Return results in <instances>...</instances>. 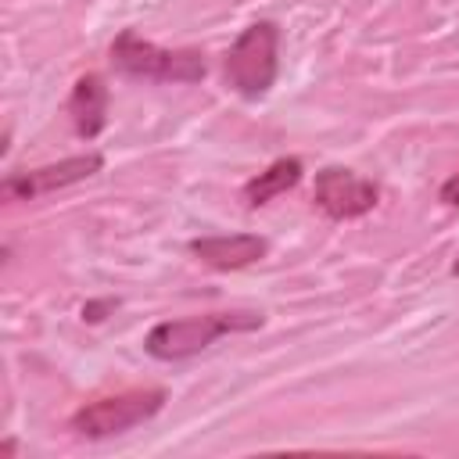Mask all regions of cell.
Segmentation results:
<instances>
[{
  "instance_id": "6da1fadb",
  "label": "cell",
  "mask_w": 459,
  "mask_h": 459,
  "mask_svg": "<svg viewBox=\"0 0 459 459\" xmlns=\"http://www.w3.org/2000/svg\"><path fill=\"white\" fill-rule=\"evenodd\" d=\"M265 326V316L255 308L237 312H208V316H186V319H161L147 330L143 348L158 362H183L197 351H204L222 333H247Z\"/></svg>"
},
{
  "instance_id": "7a4b0ae2",
  "label": "cell",
  "mask_w": 459,
  "mask_h": 459,
  "mask_svg": "<svg viewBox=\"0 0 459 459\" xmlns=\"http://www.w3.org/2000/svg\"><path fill=\"white\" fill-rule=\"evenodd\" d=\"M111 65L122 75L151 79V82H201L208 75L204 50H194V47L169 50V47H158V43L136 36L133 29H126V32L115 36V43H111Z\"/></svg>"
},
{
  "instance_id": "3957f363",
  "label": "cell",
  "mask_w": 459,
  "mask_h": 459,
  "mask_svg": "<svg viewBox=\"0 0 459 459\" xmlns=\"http://www.w3.org/2000/svg\"><path fill=\"white\" fill-rule=\"evenodd\" d=\"M276 68H280V29L273 22H251L233 39L222 61L226 86L247 100L269 93V86L276 82Z\"/></svg>"
},
{
  "instance_id": "277c9868",
  "label": "cell",
  "mask_w": 459,
  "mask_h": 459,
  "mask_svg": "<svg viewBox=\"0 0 459 459\" xmlns=\"http://www.w3.org/2000/svg\"><path fill=\"white\" fill-rule=\"evenodd\" d=\"M165 398H169L165 387H133V391L97 398L72 412L68 430H75L79 437H90V441L115 437V434H126V430L154 420L165 409Z\"/></svg>"
},
{
  "instance_id": "5b68a950",
  "label": "cell",
  "mask_w": 459,
  "mask_h": 459,
  "mask_svg": "<svg viewBox=\"0 0 459 459\" xmlns=\"http://www.w3.org/2000/svg\"><path fill=\"white\" fill-rule=\"evenodd\" d=\"M104 169V154L90 151V154H75V158H61L54 165H39V169H22V172H7L0 183V197L4 201H36L43 194L65 190L72 183H82L90 176H97Z\"/></svg>"
},
{
  "instance_id": "8992f818",
  "label": "cell",
  "mask_w": 459,
  "mask_h": 459,
  "mask_svg": "<svg viewBox=\"0 0 459 459\" xmlns=\"http://www.w3.org/2000/svg\"><path fill=\"white\" fill-rule=\"evenodd\" d=\"M312 201L326 219H359L366 212H373V204L380 201V186L373 179H362L351 169L341 165H326L316 172V186H312Z\"/></svg>"
},
{
  "instance_id": "52a82bcc",
  "label": "cell",
  "mask_w": 459,
  "mask_h": 459,
  "mask_svg": "<svg viewBox=\"0 0 459 459\" xmlns=\"http://www.w3.org/2000/svg\"><path fill=\"white\" fill-rule=\"evenodd\" d=\"M265 251H269V244L258 233H222V237H194L190 240V255L219 273L255 265L265 258Z\"/></svg>"
},
{
  "instance_id": "ba28073f",
  "label": "cell",
  "mask_w": 459,
  "mask_h": 459,
  "mask_svg": "<svg viewBox=\"0 0 459 459\" xmlns=\"http://www.w3.org/2000/svg\"><path fill=\"white\" fill-rule=\"evenodd\" d=\"M68 115L82 140L100 136V129L108 122V86L97 72H86L75 79V86L68 93Z\"/></svg>"
},
{
  "instance_id": "9c48e42d",
  "label": "cell",
  "mask_w": 459,
  "mask_h": 459,
  "mask_svg": "<svg viewBox=\"0 0 459 459\" xmlns=\"http://www.w3.org/2000/svg\"><path fill=\"white\" fill-rule=\"evenodd\" d=\"M301 176H305L301 158H276L265 172H258L255 179L244 183V201H247L251 208H262V204H269L273 197L294 190V186L301 183Z\"/></svg>"
},
{
  "instance_id": "30bf717a",
  "label": "cell",
  "mask_w": 459,
  "mask_h": 459,
  "mask_svg": "<svg viewBox=\"0 0 459 459\" xmlns=\"http://www.w3.org/2000/svg\"><path fill=\"white\" fill-rule=\"evenodd\" d=\"M115 305H118L115 298H104V301H86V305H82V319H86V323H100V319H104V316H108Z\"/></svg>"
},
{
  "instance_id": "8fae6325",
  "label": "cell",
  "mask_w": 459,
  "mask_h": 459,
  "mask_svg": "<svg viewBox=\"0 0 459 459\" xmlns=\"http://www.w3.org/2000/svg\"><path fill=\"white\" fill-rule=\"evenodd\" d=\"M437 197H441V204H448V208H459V172H455V176H448V179L441 183Z\"/></svg>"
},
{
  "instance_id": "7c38bea8",
  "label": "cell",
  "mask_w": 459,
  "mask_h": 459,
  "mask_svg": "<svg viewBox=\"0 0 459 459\" xmlns=\"http://www.w3.org/2000/svg\"><path fill=\"white\" fill-rule=\"evenodd\" d=\"M452 273H455V276H459V255H455V262H452Z\"/></svg>"
}]
</instances>
